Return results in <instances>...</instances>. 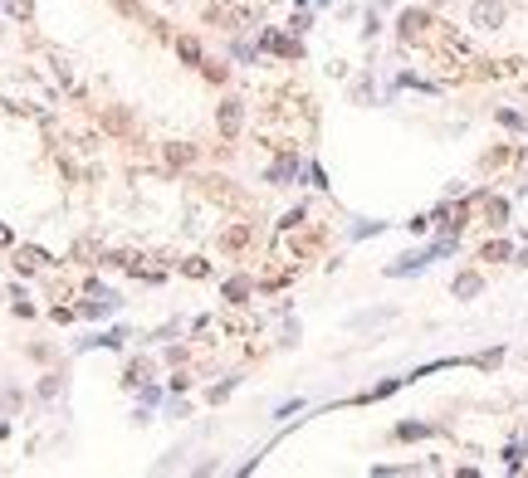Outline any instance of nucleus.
I'll use <instances>...</instances> for the list:
<instances>
[{"label": "nucleus", "mask_w": 528, "mask_h": 478, "mask_svg": "<svg viewBox=\"0 0 528 478\" xmlns=\"http://www.w3.org/2000/svg\"><path fill=\"white\" fill-rule=\"evenodd\" d=\"M455 293H460V298H475V293H479V279H475V274L455 279Z\"/></svg>", "instance_id": "7ed1b4c3"}, {"label": "nucleus", "mask_w": 528, "mask_h": 478, "mask_svg": "<svg viewBox=\"0 0 528 478\" xmlns=\"http://www.w3.org/2000/svg\"><path fill=\"white\" fill-rule=\"evenodd\" d=\"M470 20H475V29H499V25H504V5H499V0H479V5L470 10Z\"/></svg>", "instance_id": "f257e3e1"}, {"label": "nucleus", "mask_w": 528, "mask_h": 478, "mask_svg": "<svg viewBox=\"0 0 528 478\" xmlns=\"http://www.w3.org/2000/svg\"><path fill=\"white\" fill-rule=\"evenodd\" d=\"M10 15H30V0H10Z\"/></svg>", "instance_id": "20e7f679"}, {"label": "nucleus", "mask_w": 528, "mask_h": 478, "mask_svg": "<svg viewBox=\"0 0 528 478\" xmlns=\"http://www.w3.org/2000/svg\"><path fill=\"white\" fill-rule=\"evenodd\" d=\"M5 239H10V234H5V225H0V244H5Z\"/></svg>", "instance_id": "39448f33"}, {"label": "nucleus", "mask_w": 528, "mask_h": 478, "mask_svg": "<svg viewBox=\"0 0 528 478\" xmlns=\"http://www.w3.org/2000/svg\"><path fill=\"white\" fill-rule=\"evenodd\" d=\"M235 127H240V107L225 102V107H220V132H235Z\"/></svg>", "instance_id": "f03ea898"}]
</instances>
